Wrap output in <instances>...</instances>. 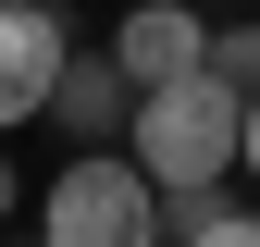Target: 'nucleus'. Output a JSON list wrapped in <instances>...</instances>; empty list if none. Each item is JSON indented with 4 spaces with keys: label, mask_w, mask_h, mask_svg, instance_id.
<instances>
[{
    "label": "nucleus",
    "mask_w": 260,
    "mask_h": 247,
    "mask_svg": "<svg viewBox=\"0 0 260 247\" xmlns=\"http://www.w3.org/2000/svg\"><path fill=\"white\" fill-rule=\"evenodd\" d=\"M236 136H248V87H223L211 62L174 74V87H137V124H124V148H137V173L161 185V210L211 198V185L236 173Z\"/></svg>",
    "instance_id": "obj_1"
},
{
    "label": "nucleus",
    "mask_w": 260,
    "mask_h": 247,
    "mask_svg": "<svg viewBox=\"0 0 260 247\" xmlns=\"http://www.w3.org/2000/svg\"><path fill=\"white\" fill-rule=\"evenodd\" d=\"M38 235L50 247H161V185L137 173V148H75L38 198Z\"/></svg>",
    "instance_id": "obj_2"
},
{
    "label": "nucleus",
    "mask_w": 260,
    "mask_h": 247,
    "mask_svg": "<svg viewBox=\"0 0 260 247\" xmlns=\"http://www.w3.org/2000/svg\"><path fill=\"white\" fill-rule=\"evenodd\" d=\"M62 62H75V25H62L50 0H0V136L50 111Z\"/></svg>",
    "instance_id": "obj_3"
},
{
    "label": "nucleus",
    "mask_w": 260,
    "mask_h": 247,
    "mask_svg": "<svg viewBox=\"0 0 260 247\" xmlns=\"http://www.w3.org/2000/svg\"><path fill=\"white\" fill-rule=\"evenodd\" d=\"M112 62L137 87H174V74H199L211 62V13H186V0H124V25H112Z\"/></svg>",
    "instance_id": "obj_4"
},
{
    "label": "nucleus",
    "mask_w": 260,
    "mask_h": 247,
    "mask_svg": "<svg viewBox=\"0 0 260 247\" xmlns=\"http://www.w3.org/2000/svg\"><path fill=\"white\" fill-rule=\"evenodd\" d=\"M38 124H62L75 148H124V124H137V74H124L112 50H75L62 62V87H50V111Z\"/></svg>",
    "instance_id": "obj_5"
},
{
    "label": "nucleus",
    "mask_w": 260,
    "mask_h": 247,
    "mask_svg": "<svg viewBox=\"0 0 260 247\" xmlns=\"http://www.w3.org/2000/svg\"><path fill=\"white\" fill-rule=\"evenodd\" d=\"M174 223H186V247H260V210H223V185L211 198H174Z\"/></svg>",
    "instance_id": "obj_6"
},
{
    "label": "nucleus",
    "mask_w": 260,
    "mask_h": 247,
    "mask_svg": "<svg viewBox=\"0 0 260 247\" xmlns=\"http://www.w3.org/2000/svg\"><path fill=\"white\" fill-rule=\"evenodd\" d=\"M211 74L223 87H260V25H211Z\"/></svg>",
    "instance_id": "obj_7"
},
{
    "label": "nucleus",
    "mask_w": 260,
    "mask_h": 247,
    "mask_svg": "<svg viewBox=\"0 0 260 247\" xmlns=\"http://www.w3.org/2000/svg\"><path fill=\"white\" fill-rule=\"evenodd\" d=\"M236 173L260 185V87H248V136H236Z\"/></svg>",
    "instance_id": "obj_8"
},
{
    "label": "nucleus",
    "mask_w": 260,
    "mask_h": 247,
    "mask_svg": "<svg viewBox=\"0 0 260 247\" xmlns=\"http://www.w3.org/2000/svg\"><path fill=\"white\" fill-rule=\"evenodd\" d=\"M0 223H13V173H0Z\"/></svg>",
    "instance_id": "obj_9"
},
{
    "label": "nucleus",
    "mask_w": 260,
    "mask_h": 247,
    "mask_svg": "<svg viewBox=\"0 0 260 247\" xmlns=\"http://www.w3.org/2000/svg\"><path fill=\"white\" fill-rule=\"evenodd\" d=\"M0 247H50V235H0Z\"/></svg>",
    "instance_id": "obj_10"
}]
</instances>
